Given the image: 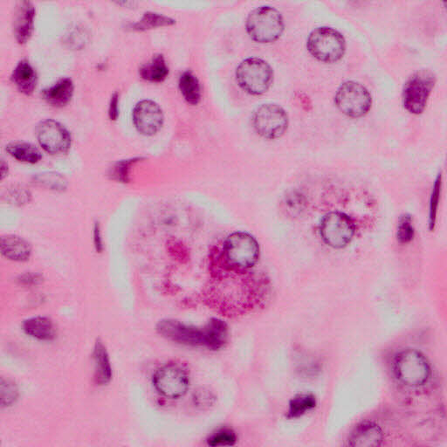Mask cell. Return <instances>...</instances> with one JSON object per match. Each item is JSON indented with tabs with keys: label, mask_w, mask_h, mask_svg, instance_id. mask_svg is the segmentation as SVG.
Returning a JSON list of instances; mask_svg holds the SVG:
<instances>
[{
	"label": "cell",
	"mask_w": 447,
	"mask_h": 447,
	"mask_svg": "<svg viewBox=\"0 0 447 447\" xmlns=\"http://www.w3.org/2000/svg\"><path fill=\"white\" fill-rule=\"evenodd\" d=\"M260 257L256 239L246 232H234L225 239L222 258L225 270L244 273L256 265Z\"/></svg>",
	"instance_id": "cell-1"
},
{
	"label": "cell",
	"mask_w": 447,
	"mask_h": 447,
	"mask_svg": "<svg viewBox=\"0 0 447 447\" xmlns=\"http://www.w3.org/2000/svg\"><path fill=\"white\" fill-rule=\"evenodd\" d=\"M246 30L254 42H275L282 36L284 31L282 14L271 6L258 7L251 12L247 18Z\"/></svg>",
	"instance_id": "cell-2"
},
{
	"label": "cell",
	"mask_w": 447,
	"mask_h": 447,
	"mask_svg": "<svg viewBox=\"0 0 447 447\" xmlns=\"http://www.w3.org/2000/svg\"><path fill=\"white\" fill-rule=\"evenodd\" d=\"M306 47L317 60L334 64L345 55L346 42L341 32L334 28L323 27L310 33Z\"/></svg>",
	"instance_id": "cell-3"
},
{
	"label": "cell",
	"mask_w": 447,
	"mask_h": 447,
	"mask_svg": "<svg viewBox=\"0 0 447 447\" xmlns=\"http://www.w3.org/2000/svg\"><path fill=\"white\" fill-rule=\"evenodd\" d=\"M236 78L243 90L250 95H261L271 87L273 71L262 59L249 58L239 65Z\"/></svg>",
	"instance_id": "cell-4"
},
{
	"label": "cell",
	"mask_w": 447,
	"mask_h": 447,
	"mask_svg": "<svg viewBox=\"0 0 447 447\" xmlns=\"http://www.w3.org/2000/svg\"><path fill=\"white\" fill-rule=\"evenodd\" d=\"M335 103L345 116L360 118L366 116L371 110L372 97L364 85L349 81L343 83L336 91Z\"/></svg>",
	"instance_id": "cell-5"
},
{
	"label": "cell",
	"mask_w": 447,
	"mask_h": 447,
	"mask_svg": "<svg viewBox=\"0 0 447 447\" xmlns=\"http://www.w3.org/2000/svg\"><path fill=\"white\" fill-rule=\"evenodd\" d=\"M397 379L407 386H423L429 379L431 369L427 358L416 350H405L394 360Z\"/></svg>",
	"instance_id": "cell-6"
},
{
	"label": "cell",
	"mask_w": 447,
	"mask_h": 447,
	"mask_svg": "<svg viewBox=\"0 0 447 447\" xmlns=\"http://www.w3.org/2000/svg\"><path fill=\"white\" fill-rule=\"evenodd\" d=\"M436 77L429 70H419L405 85L403 102L411 114H420L426 109L428 99L435 86Z\"/></svg>",
	"instance_id": "cell-7"
},
{
	"label": "cell",
	"mask_w": 447,
	"mask_h": 447,
	"mask_svg": "<svg viewBox=\"0 0 447 447\" xmlns=\"http://www.w3.org/2000/svg\"><path fill=\"white\" fill-rule=\"evenodd\" d=\"M254 131L269 140L282 138L288 127L287 114L275 103L262 105L254 110L252 117Z\"/></svg>",
	"instance_id": "cell-8"
},
{
	"label": "cell",
	"mask_w": 447,
	"mask_h": 447,
	"mask_svg": "<svg viewBox=\"0 0 447 447\" xmlns=\"http://www.w3.org/2000/svg\"><path fill=\"white\" fill-rule=\"evenodd\" d=\"M158 333L171 341L189 346L210 348V334L208 325L203 328L189 326L174 320H162L157 324Z\"/></svg>",
	"instance_id": "cell-9"
},
{
	"label": "cell",
	"mask_w": 447,
	"mask_h": 447,
	"mask_svg": "<svg viewBox=\"0 0 447 447\" xmlns=\"http://www.w3.org/2000/svg\"><path fill=\"white\" fill-rule=\"evenodd\" d=\"M321 238L328 246L341 249L349 245L354 237V225L349 216L342 213H330L321 220Z\"/></svg>",
	"instance_id": "cell-10"
},
{
	"label": "cell",
	"mask_w": 447,
	"mask_h": 447,
	"mask_svg": "<svg viewBox=\"0 0 447 447\" xmlns=\"http://www.w3.org/2000/svg\"><path fill=\"white\" fill-rule=\"evenodd\" d=\"M153 383L158 393L172 400L183 397L190 386L186 369L175 364L160 368L154 375Z\"/></svg>",
	"instance_id": "cell-11"
},
{
	"label": "cell",
	"mask_w": 447,
	"mask_h": 447,
	"mask_svg": "<svg viewBox=\"0 0 447 447\" xmlns=\"http://www.w3.org/2000/svg\"><path fill=\"white\" fill-rule=\"evenodd\" d=\"M37 138L47 153L64 154L71 146V136L64 125L54 120L42 121L37 127Z\"/></svg>",
	"instance_id": "cell-12"
},
{
	"label": "cell",
	"mask_w": 447,
	"mask_h": 447,
	"mask_svg": "<svg viewBox=\"0 0 447 447\" xmlns=\"http://www.w3.org/2000/svg\"><path fill=\"white\" fill-rule=\"evenodd\" d=\"M133 121L142 135L153 136L161 129L164 114L157 103L144 100L138 102L133 110Z\"/></svg>",
	"instance_id": "cell-13"
},
{
	"label": "cell",
	"mask_w": 447,
	"mask_h": 447,
	"mask_svg": "<svg viewBox=\"0 0 447 447\" xmlns=\"http://www.w3.org/2000/svg\"><path fill=\"white\" fill-rule=\"evenodd\" d=\"M383 431L374 423L358 424L349 438V446L354 447H373L381 445Z\"/></svg>",
	"instance_id": "cell-14"
},
{
	"label": "cell",
	"mask_w": 447,
	"mask_h": 447,
	"mask_svg": "<svg viewBox=\"0 0 447 447\" xmlns=\"http://www.w3.org/2000/svg\"><path fill=\"white\" fill-rule=\"evenodd\" d=\"M35 8L31 2L23 1L18 7L14 30L18 43L24 44L30 38L33 29Z\"/></svg>",
	"instance_id": "cell-15"
},
{
	"label": "cell",
	"mask_w": 447,
	"mask_h": 447,
	"mask_svg": "<svg viewBox=\"0 0 447 447\" xmlns=\"http://www.w3.org/2000/svg\"><path fill=\"white\" fill-rule=\"evenodd\" d=\"M0 247L3 256L11 261H27L32 254L30 244L16 235L3 236Z\"/></svg>",
	"instance_id": "cell-16"
},
{
	"label": "cell",
	"mask_w": 447,
	"mask_h": 447,
	"mask_svg": "<svg viewBox=\"0 0 447 447\" xmlns=\"http://www.w3.org/2000/svg\"><path fill=\"white\" fill-rule=\"evenodd\" d=\"M25 334L40 341H51L56 335L55 326L49 318L44 316L32 317L23 323Z\"/></svg>",
	"instance_id": "cell-17"
},
{
	"label": "cell",
	"mask_w": 447,
	"mask_h": 447,
	"mask_svg": "<svg viewBox=\"0 0 447 447\" xmlns=\"http://www.w3.org/2000/svg\"><path fill=\"white\" fill-rule=\"evenodd\" d=\"M73 94V81L64 78L47 90H43L42 97L47 103L54 107H64L70 102Z\"/></svg>",
	"instance_id": "cell-18"
},
{
	"label": "cell",
	"mask_w": 447,
	"mask_h": 447,
	"mask_svg": "<svg viewBox=\"0 0 447 447\" xmlns=\"http://www.w3.org/2000/svg\"><path fill=\"white\" fill-rule=\"evenodd\" d=\"M12 80L18 90L27 95L35 91L37 83L35 70L27 61H22L13 70Z\"/></svg>",
	"instance_id": "cell-19"
},
{
	"label": "cell",
	"mask_w": 447,
	"mask_h": 447,
	"mask_svg": "<svg viewBox=\"0 0 447 447\" xmlns=\"http://www.w3.org/2000/svg\"><path fill=\"white\" fill-rule=\"evenodd\" d=\"M95 379L99 386L109 383L112 378V369L110 365L108 352L102 342L95 343L94 350Z\"/></svg>",
	"instance_id": "cell-20"
},
{
	"label": "cell",
	"mask_w": 447,
	"mask_h": 447,
	"mask_svg": "<svg viewBox=\"0 0 447 447\" xmlns=\"http://www.w3.org/2000/svg\"><path fill=\"white\" fill-rule=\"evenodd\" d=\"M142 78L153 83H161L169 75V68L164 56L157 54L140 68Z\"/></svg>",
	"instance_id": "cell-21"
},
{
	"label": "cell",
	"mask_w": 447,
	"mask_h": 447,
	"mask_svg": "<svg viewBox=\"0 0 447 447\" xmlns=\"http://www.w3.org/2000/svg\"><path fill=\"white\" fill-rule=\"evenodd\" d=\"M6 151L18 161L36 164L42 160V155L36 147L27 143H13L6 146Z\"/></svg>",
	"instance_id": "cell-22"
},
{
	"label": "cell",
	"mask_w": 447,
	"mask_h": 447,
	"mask_svg": "<svg viewBox=\"0 0 447 447\" xmlns=\"http://www.w3.org/2000/svg\"><path fill=\"white\" fill-rule=\"evenodd\" d=\"M179 88L184 98L192 105H197L201 99V88L193 73L184 72L179 79Z\"/></svg>",
	"instance_id": "cell-23"
},
{
	"label": "cell",
	"mask_w": 447,
	"mask_h": 447,
	"mask_svg": "<svg viewBox=\"0 0 447 447\" xmlns=\"http://www.w3.org/2000/svg\"><path fill=\"white\" fill-rule=\"evenodd\" d=\"M316 400L315 396L311 394L297 395L290 401L288 417H301L306 412L316 407Z\"/></svg>",
	"instance_id": "cell-24"
},
{
	"label": "cell",
	"mask_w": 447,
	"mask_h": 447,
	"mask_svg": "<svg viewBox=\"0 0 447 447\" xmlns=\"http://www.w3.org/2000/svg\"><path fill=\"white\" fill-rule=\"evenodd\" d=\"M175 21L171 18L160 16L157 13H147L144 14L142 20L133 25L136 30H146L157 27H165V25H172Z\"/></svg>",
	"instance_id": "cell-25"
},
{
	"label": "cell",
	"mask_w": 447,
	"mask_h": 447,
	"mask_svg": "<svg viewBox=\"0 0 447 447\" xmlns=\"http://www.w3.org/2000/svg\"><path fill=\"white\" fill-rule=\"evenodd\" d=\"M415 230L413 227V221L412 217L408 214H405L400 217L398 225V240L401 244H407L411 242L415 238Z\"/></svg>",
	"instance_id": "cell-26"
},
{
	"label": "cell",
	"mask_w": 447,
	"mask_h": 447,
	"mask_svg": "<svg viewBox=\"0 0 447 447\" xmlns=\"http://www.w3.org/2000/svg\"><path fill=\"white\" fill-rule=\"evenodd\" d=\"M1 406L4 407H8L16 402L18 395V388L16 384L14 383L12 380L1 379Z\"/></svg>",
	"instance_id": "cell-27"
},
{
	"label": "cell",
	"mask_w": 447,
	"mask_h": 447,
	"mask_svg": "<svg viewBox=\"0 0 447 447\" xmlns=\"http://www.w3.org/2000/svg\"><path fill=\"white\" fill-rule=\"evenodd\" d=\"M237 441L235 432L228 428L221 429L210 436L208 439V445L210 446H234Z\"/></svg>",
	"instance_id": "cell-28"
},
{
	"label": "cell",
	"mask_w": 447,
	"mask_h": 447,
	"mask_svg": "<svg viewBox=\"0 0 447 447\" xmlns=\"http://www.w3.org/2000/svg\"><path fill=\"white\" fill-rule=\"evenodd\" d=\"M138 160L139 158H134V160L132 158V160L118 162L112 169L110 176H112L113 179L119 181V182L128 183L131 166Z\"/></svg>",
	"instance_id": "cell-29"
},
{
	"label": "cell",
	"mask_w": 447,
	"mask_h": 447,
	"mask_svg": "<svg viewBox=\"0 0 447 447\" xmlns=\"http://www.w3.org/2000/svg\"><path fill=\"white\" fill-rule=\"evenodd\" d=\"M194 401L195 405L199 408H209L210 406L213 405L214 401H215V396H214L212 391L201 389L198 391L197 393H195Z\"/></svg>",
	"instance_id": "cell-30"
},
{
	"label": "cell",
	"mask_w": 447,
	"mask_h": 447,
	"mask_svg": "<svg viewBox=\"0 0 447 447\" xmlns=\"http://www.w3.org/2000/svg\"><path fill=\"white\" fill-rule=\"evenodd\" d=\"M439 189H441V186H439V180H438L437 183H436L435 184L434 190V192H432L431 195L429 217L431 230L434 228L436 217H437V210L439 201Z\"/></svg>",
	"instance_id": "cell-31"
},
{
	"label": "cell",
	"mask_w": 447,
	"mask_h": 447,
	"mask_svg": "<svg viewBox=\"0 0 447 447\" xmlns=\"http://www.w3.org/2000/svg\"><path fill=\"white\" fill-rule=\"evenodd\" d=\"M40 177H42V179L40 180V183L46 184V186L49 184L48 187L54 188V190H64L66 187L64 177L58 174H51V173H48V174H43L42 176H40Z\"/></svg>",
	"instance_id": "cell-32"
},
{
	"label": "cell",
	"mask_w": 447,
	"mask_h": 447,
	"mask_svg": "<svg viewBox=\"0 0 447 447\" xmlns=\"http://www.w3.org/2000/svg\"><path fill=\"white\" fill-rule=\"evenodd\" d=\"M287 199L292 202L286 201V209L288 213L294 217L300 215L304 208V203L302 198L294 195V198H288Z\"/></svg>",
	"instance_id": "cell-33"
},
{
	"label": "cell",
	"mask_w": 447,
	"mask_h": 447,
	"mask_svg": "<svg viewBox=\"0 0 447 447\" xmlns=\"http://www.w3.org/2000/svg\"><path fill=\"white\" fill-rule=\"evenodd\" d=\"M18 282L27 286L38 285L39 283L42 282V276L39 275V273H28L20 276Z\"/></svg>",
	"instance_id": "cell-34"
},
{
	"label": "cell",
	"mask_w": 447,
	"mask_h": 447,
	"mask_svg": "<svg viewBox=\"0 0 447 447\" xmlns=\"http://www.w3.org/2000/svg\"><path fill=\"white\" fill-rule=\"evenodd\" d=\"M118 105H119V95L117 93H114L112 95V101H110L109 109V116L112 121L117 120L118 114H119V107H118Z\"/></svg>",
	"instance_id": "cell-35"
},
{
	"label": "cell",
	"mask_w": 447,
	"mask_h": 447,
	"mask_svg": "<svg viewBox=\"0 0 447 447\" xmlns=\"http://www.w3.org/2000/svg\"><path fill=\"white\" fill-rule=\"evenodd\" d=\"M94 244L97 253H102L103 250V242L102 238L101 225L95 223L94 227Z\"/></svg>",
	"instance_id": "cell-36"
},
{
	"label": "cell",
	"mask_w": 447,
	"mask_h": 447,
	"mask_svg": "<svg viewBox=\"0 0 447 447\" xmlns=\"http://www.w3.org/2000/svg\"><path fill=\"white\" fill-rule=\"evenodd\" d=\"M8 171V166H7V165L6 164L5 162H4V160H2L1 162V179H4V177H5L7 175V172Z\"/></svg>",
	"instance_id": "cell-37"
}]
</instances>
